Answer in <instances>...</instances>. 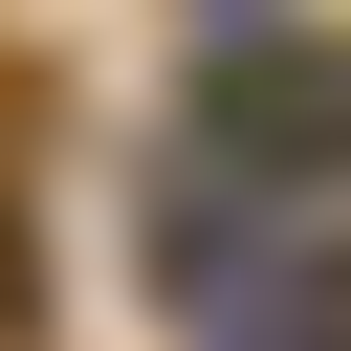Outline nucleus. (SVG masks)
<instances>
[{"instance_id":"1","label":"nucleus","mask_w":351,"mask_h":351,"mask_svg":"<svg viewBox=\"0 0 351 351\" xmlns=\"http://www.w3.org/2000/svg\"><path fill=\"white\" fill-rule=\"evenodd\" d=\"M0 351H22V241H0Z\"/></svg>"}]
</instances>
